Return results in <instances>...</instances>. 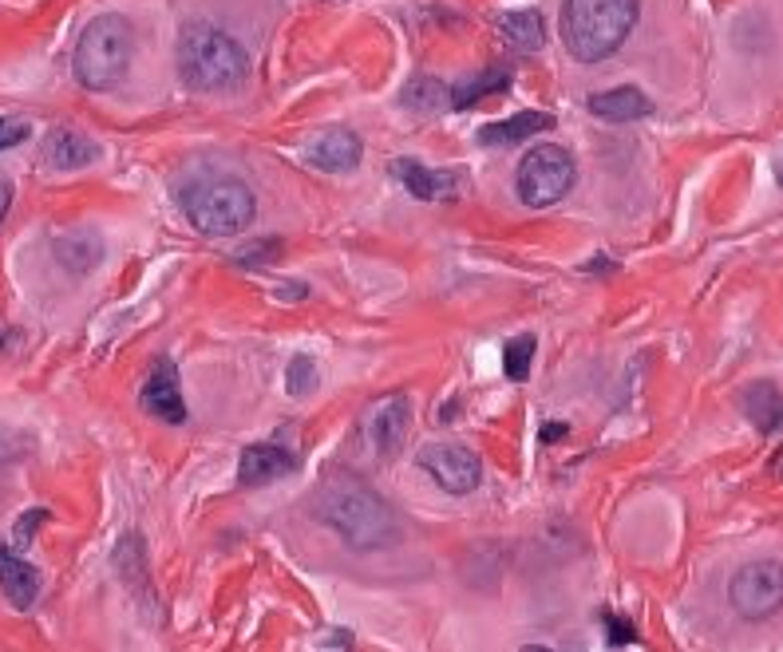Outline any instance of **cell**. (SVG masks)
Returning <instances> with one entry per match:
<instances>
[{"mask_svg":"<svg viewBox=\"0 0 783 652\" xmlns=\"http://www.w3.org/2000/svg\"><path fill=\"white\" fill-rule=\"evenodd\" d=\"M313 510L353 550H384V546L396 542V518H392L384 498L372 486L360 483V479H348V474L328 479L313 494Z\"/></svg>","mask_w":783,"mask_h":652,"instance_id":"cell-1","label":"cell"},{"mask_svg":"<svg viewBox=\"0 0 783 652\" xmlns=\"http://www.w3.org/2000/svg\"><path fill=\"white\" fill-rule=\"evenodd\" d=\"M641 16V0H566L562 44L582 64H602L625 44Z\"/></svg>","mask_w":783,"mask_h":652,"instance_id":"cell-2","label":"cell"},{"mask_svg":"<svg viewBox=\"0 0 783 652\" xmlns=\"http://www.w3.org/2000/svg\"><path fill=\"white\" fill-rule=\"evenodd\" d=\"M179 76L190 91H234L249 76V56L230 32L194 20L179 32Z\"/></svg>","mask_w":783,"mask_h":652,"instance_id":"cell-3","label":"cell"},{"mask_svg":"<svg viewBox=\"0 0 783 652\" xmlns=\"http://www.w3.org/2000/svg\"><path fill=\"white\" fill-rule=\"evenodd\" d=\"M179 206L194 229L206 237H234L254 222L258 202L242 178L230 175H199L179 187Z\"/></svg>","mask_w":783,"mask_h":652,"instance_id":"cell-4","label":"cell"},{"mask_svg":"<svg viewBox=\"0 0 783 652\" xmlns=\"http://www.w3.org/2000/svg\"><path fill=\"white\" fill-rule=\"evenodd\" d=\"M131 59H135V29L120 12H103L80 32L71 52V71L88 91H111L123 83Z\"/></svg>","mask_w":783,"mask_h":652,"instance_id":"cell-5","label":"cell"},{"mask_svg":"<svg viewBox=\"0 0 783 652\" xmlns=\"http://www.w3.org/2000/svg\"><path fill=\"white\" fill-rule=\"evenodd\" d=\"M574 178L578 167L574 158H570V150L555 147V143H542V147L526 150V158L518 162L515 190L530 210H546L570 194Z\"/></svg>","mask_w":783,"mask_h":652,"instance_id":"cell-6","label":"cell"},{"mask_svg":"<svg viewBox=\"0 0 783 652\" xmlns=\"http://www.w3.org/2000/svg\"><path fill=\"white\" fill-rule=\"evenodd\" d=\"M728 602L743 621H763L783 605V565L780 562H752L732 573Z\"/></svg>","mask_w":783,"mask_h":652,"instance_id":"cell-7","label":"cell"},{"mask_svg":"<svg viewBox=\"0 0 783 652\" xmlns=\"http://www.w3.org/2000/svg\"><path fill=\"white\" fill-rule=\"evenodd\" d=\"M416 463L424 466L447 494H471L483 479V466L479 459L467 447H456V443H432L416 454Z\"/></svg>","mask_w":783,"mask_h":652,"instance_id":"cell-8","label":"cell"},{"mask_svg":"<svg viewBox=\"0 0 783 652\" xmlns=\"http://www.w3.org/2000/svg\"><path fill=\"white\" fill-rule=\"evenodd\" d=\"M139 404L155 419H163V424H187V400H182L179 387V368L170 364V360H155L147 384L139 392Z\"/></svg>","mask_w":783,"mask_h":652,"instance_id":"cell-9","label":"cell"},{"mask_svg":"<svg viewBox=\"0 0 783 652\" xmlns=\"http://www.w3.org/2000/svg\"><path fill=\"white\" fill-rule=\"evenodd\" d=\"M298 463H301V454L281 443H249L246 451H242L238 479L246 486H261V483H273V479H286L289 471H298Z\"/></svg>","mask_w":783,"mask_h":652,"instance_id":"cell-10","label":"cell"},{"mask_svg":"<svg viewBox=\"0 0 783 652\" xmlns=\"http://www.w3.org/2000/svg\"><path fill=\"white\" fill-rule=\"evenodd\" d=\"M407 427H412V404L407 395H388L380 400L372 419H368V439L377 447V454H396L407 439Z\"/></svg>","mask_w":783,"mask_h":652,"instance_id":"cell-11","label":"cell"},{"mask_svg":"<svg viewBox=\"0 0 783 652\" xmlns=\"http://www.w3.org/2000/svg\"><path fill=\"white\" fill-rule=\"evenodd\" d=\"M52 254H56V261H60L71 277H88L91 269L103 261V237L100 229H91V226L64 229V234L52 241Z\"/></svg>","mask_w":783,"mask_h":652,"instance_id":"cell-12","label":"cell"},{"mask_svg":"<svg viewBox=\"0 0 783 652\" xmlns=\"http://www.w3.org/2000/svg\"><path fill=\"white\" fill-rule=\"evenodd\" d=\"M309 162L317 170H328V175H345V170H353L360 162V138L345 127L325 131L321 138H313Z\"/></svg>","mask_w":783,"mask_h":652,"instance_id":"cell-13","label":"cell"},{"mask_svg":"<svg viewBox=\"0 0 783 652\" xmlns=\"http://www.w3.org/2000/svg\"><path fill=\"white\" fill-rule=\"evenodd\" d=\"M392 175L407 187V194L420 198V202H439V198H456V175L447 170H427L416 158H396L392 162Z\"/></svg>","mask_w":783,"mask_h":652,"instance_id":"cell-14","label":"cell"},{"mask_svg":"<svg viewBox=\"0 0 783 652\" xmlns=\"http://www.w3.org/2000/svg\"><path fill=\"white\" fill-rule=\"evenodd\" d=\"M0 589L16 609H32V602L41 597V573L9 546H0Z\"/></svg>","mask_w":783,"mask_h":652,"instance_id":"cell-15","label":"cell"},{"mask_svg":"<svg viewBox=\"0 0 783 652\" xmlns=\"http://www.w3.org/2000/svg\"><path fill=\"white\" fill-rule=\"evenodd\" d=\"M495 32L503 36L506 48H515V52H542V44H546V20L538 9L499 12Z\"/></svg>","mask_w":783,"mask_h":652,"instance_id":"cell-16","label":"cell"},{"mask_svg":"<svg viewBox=\"0 0 783 652\" xmlns=\"http://www.w3.org/2000/svg\"><path fill=\"white\" fill-rule=\"evenodd\" d=\"M555 127V115L550 111H518L511 119H499V123H486L479 131V143L483 147H515L523 138L538 135V131H550Z\"/></svg>","mask_w":783,"mask_h":652,"instance_id":"cell-17","label":"cell"},{"mask_svg":"<svg viewBox=\"0 0 783 652\" xmlns=\"http://www.w3.org/2000/svg\"><path fill=\"white\" fill-rule=\"evenodd\" d=\"M96 155H100V147H96L83 131L64 127L44 138V162H48L52 170H80L88 167V162H96Z\"/></svg>","mask_w":783,"mask_h":652,"instance_id":"cell-18","label":"cell"},{"mask_svg":"<svg viewBox=\"0 0 783 652\" xmlns=\"http://www.w3.org/2000/svg\"><path fill=\"white\" fill-rule=\"evenodd\" d=\"M590 111L605 123H637V119L653 115V103L645 99V91L637 88H614V91H597L590 99Z\"/></svg>","mask_w":783,"mask_h":652,"instance_id":"cell-19","label":"cell"},{"mask_svg":"<svg viewBox=\"0 0 783 652\" xmlns=\"http://www.w3.org/2000/svg\"><path fill=\"white\" fill-rule=\"evenodd\" d=\"M740 407L756 424V431H763V435L783 431V392L775 384H768V380L748 387V392L740 395Z\"/></svg>","mask_w":783,"mask_h":652,"instance_id":"cell-20","label":"cell"},{"mask_svg":"<svg viewBox=\"0 0 783 652\" xmlns=\"http://www.w3.org/2000/svg\"><path fill=\"white\" fill-rule=\"evenodd\" d=\"M400 99H404V108L412 111V115H439V111L451 108V88H444V83L432 76H416Z\"/></svg>","mask_w":783,"mask_h":652,"instance_id":"cell-21","label":"cell"},{"mask_svg":"<svg viewBox=\"0 0 783 652\" xmlns=\"http://www.w3.org/2000/svg\"><path fill=\"white\" fill-rule=\"evenodd\" d=\"M506 88H511V71H503V68L479 71L476 79H467V83H456V88H451V108L463 111V108H471V103H479V99H486L491 91H506Z\"/></svg>","mask_w":783,"mask_h":652,"instance_id":"cell-22","label":"cell"},{"mask_svg":"<svg viewBox=\"0 0 783 652\" xmlns=\"http://www.w3.org/2000/svg\"><path fill=\"white\" fill-rule=\"evenodd\" d=\"M530 360H535V336H518V340H506L503 348V372L511 380L523 384L526 375H530Z\"/></svg>","mask_w":783,"mask_h":652,"instance_id":"cell-23","label":"cell"},{"mask_svg":"<svg viewBox=\"0 0 783 652\" xmlns=\"http://www.w3.org/2000/svg\"><path fill=\"white\" fill-rule=\"evenodd\" d=\"M317 384V360L313 356H298V360H289V372H286V387L289 395H309Z\"/></svg>","mask_w":783,"mask_h":652,"instance_id":"cell-24","label":"cell"},{"mask_svg":"<svg viewBox=\"0 0 783 652\" xmlns=\"http://www.w3.org/2000/svg\"><path fill=\"white\" fill-rule=\"evenodd\" d=\"M48 522V510H41V506H36V510H29L21 518V522L12 526V546H16V550H21V546H29L32 542V533L41 530V526Z\"/></svg>","mask_w":783,"mask_h":652,"instance_id":"cell-25","label":"cell"},{"mask_svg":"<svg viewBox=\"0 0 783 652\" xmlns=\"http://www.w3.org/2000/svg\"><path fill=\"white\" fill-rule=\"evenodd\" d=\"M32 135V127H29V119H0V150H12V147H21L24 138Z\"/></svg>","mask_w":783,"mask_h":652,"instance_id":"cell-26","label":"cell"},{"mask_svg":"<svg viewBox=\"0 0 783 652\" xmlns=\"http://www.w3.org/2000/svg\"><path fill=\"white\" fill-rule=\"evenodd\" d=\"M605 629H609V644H634L637 641V629L625 617H614V612H605Z\"/></svg>","mask_w":783,"mask_h":652,"instance_id":"cell-27","label":"cell"},{"mask_svg":"<svg viewBox=\"0 0 783 652\" xmlns=\"http://www.w3.org/2000/svg\"><path fill=\"white\" fill-rule=\"evenodd\" d=\"M9 206H12V182H0V222H4Z\"/></svg>","mask_w":783,"mask_h":652,"instance_id":"cell-28","label":"cell"},{"mask_svg":"<svg viewBox=\"0 0 783 652\" xmlns=\"http://www.w3.org/2000/svg\"><path fill=\"white\" fill-rule=\"evenodd\" d=\"M558 435H566V427H542V439L550 443V439H558Z\"/></svg>","mask_w":783,"mask_h":652,"instance_id":"cell-29","label":"cell"},{"mask_svg":"<svg viewBox=\"0 0 783 652\" xmlns=\"http://www.w3.org/2000/svg\"><path fill=\"white\" fill-rule=\"evenodd\" d=\"M775 178H780V187H783V155H780V162H775Z\"/></svg>","mask_w":783,"mask_h":652,"instance_id":"cell-30","label":"cell"}]
</instances>
